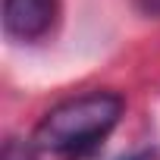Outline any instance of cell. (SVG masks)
<instances>
[{
    "mask_svg": "<svg viewBox=\"0 0 160 160\" xmlns=\"http://www.w3.org/2000/svg\"><path fill=\"white\" fill-rule=\"evenodd\" d=\"M113 160H157V151L141 148V151H132V154H122V157H113Z\"/></svg>",
    "mask_w": 160,
    "mask_h": 160,
    "instance_id": "4",
    "label": "cell"
},
{
    "mask_svg": "<svg viewBox=\"0 0 160 160\" xmlns=\"http://www.w3.org/2000/svg\"><path fill=\"white\" fill-rule=\"evenodd\" d=\"M57 19V0H3V32L13 41H38Z\"/></svg>",
    "mask_w": 160,
    "mask_h": 160,
    "instance_id": "2",
    "label": "cell"
},
{
    "mask_svg": "<svg viewBox=\"0 0 160 160\" xmlns=\"http://www.w3.org/2000/svg\"><path fill=\"white\" fill-rule=\"evenodd\" d=\"M135 7L148 16H160V0H135Z\"/></svg>",
    "mask_w": 160,
    "mask_h": 160,
    "instance_id": "5",
    "label": "cell"
},
{
    "mask_svg": "<svg viewBox=\"0 0 160 160\" xmlns=\"http://www.w3.org/2000/svg\"><path fill=\"white\" fill-rule=\"evenodd\" d=\"M35 151H38L35 144H25V141L10 138V141L3 144V157H0V160H38Z\"/></svg>",
    "mask_w": 160,
    "mask_h": 160,
    "instance_id": "3",
    "label": "cell"
},
{
    "mask_svg": "<svg viewBox=\"0 0 160 160\" xmlns=\"http://www.w3.org/2000/svg\"><path fill=\"white\" fill-rule=\"evenodd\" d=\"M122 98L113 91H88L82 98L63 101L35 129L32 144L57 157H85L116 129L122 116Z\"/></svg>",
    "mask_w": 160,
    "mask_h": 160,
    "instance_id": "1",
    "label": "cell"
}]
</instances>
